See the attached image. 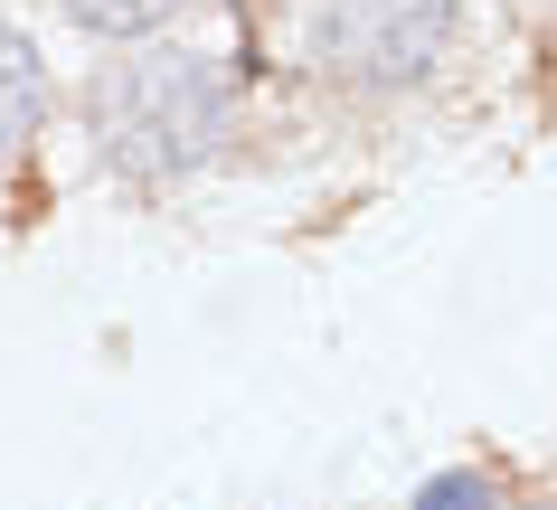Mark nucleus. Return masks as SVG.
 <instances>
[{"mask_svg": "<svg viewBox=\"0 0 557 510\" xmlns=\"http://www.w3.org/2000/svg\"><path fill=\"white\" fill-rule=\"evenodd\" d=\"M227 114H236L227 66L199 58V48H143V58H114L95 76V142L133 181L199 171L227 142Z\"/></svg>", "mask_w": 557, "mask_h": 510, "instance_id": "obj_1", "label": "nucleus"}, {"mask_svg": "<svg viewBox=\"0 0 557 510\" xmlns=\"http://www.w3.org/2000/svg\"><path fill=\"white\" fill-rule=\"evenodd\" d=\"M454 38V0H322L312 10V66L331 86H416Z\"/></svg>", "mask_w": 557, "mask_h": 510, "instance_id": "obj_2", "label": "nucleus"}, {"mask_svg": "<svg viewBox=\"0 0 557 510\" xmlns=\"http://www.w3.org/2000/svg\"><path fill=\"white\" fill-rule=\"evenodd\" d=\"M38 114H48V66H38V48H29V38L0 20V151L20 142V133H29Z\"/></svg>", "mask_w": 557, "mask_h": 510, "instance_id": "obj_3", "label": "nucleus"}, {"mask_svg": "<svg viewBox=\"0 0 557 510\" xmlns=\"http://www.w3.org/2000/svg\"><path fill=\"white\" fill-rule=\"evenodd\" d=\"M66 10H76L86 29H104V38H133V29H161L180 0H66Z\"/></svg>", "mask_w": 557, "mask_h": 510, "instance_id": "obj_4", "label": "nucleus"}, {"mask_svg": "<svg viewBox=\"0 0 557 510\" xmlns=\"http://www.w3.org/2000/svg\"><path fill=\"white\" fill-rule=\"evenodd\" d=\"M416 510H492V482L482 473H435L416 492Z\"/></svg>", "mask_w": 557, "mask_h": 510, "instance_id": "obj_5", "label": "nucleus"}]
</instances>
